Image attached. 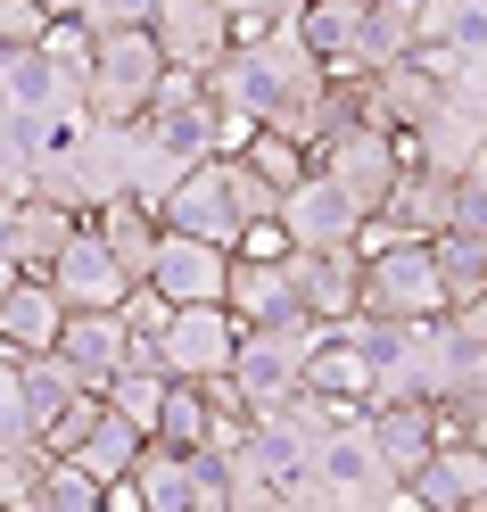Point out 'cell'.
<instances>
[{"mask_svg": "<svg viewBox=\"0 0 487 512\" xmlns=\"http://www.w3.org/2000/svg\"><path fill=\"white\" fill-rule=\"evenodd\" d=\"M298 42L314 50L322 75H355V42H364V0H306Z\"/></svg>", "mask_w": 487, "mask_h": 512, "instance_id": "obj_20", "label": "cell"}, {"mask_svg": "<svg viewBox=\"0 0 487 512\" xmlns=\"http://www.w3.org/2000/svg\"><path fill=\"white\" fill-rule=\"evenodd\" d=\"M9 273H17V265H9V256H0V290H9Z\"/></svg>", "mask_w": 487, "mask_h": 512, "instance_id": "obj_36", "label": "cell"}, {"mask_svg": "<svg viewBox=\"0 0 487 512\" xmlns=\"http://www.w3.org/2000/svg\"><path fill=\"white\" fill-rule=\"evenodd\" d=\"M413 50V9H397V0H364V42H355V75L388 67V58Z\"/></svg>", "mask_w": 487, "mask_h": 512, "instance_id": "obj_26", "label": "cell"}, {"mask_svg": "<svg viewBox=\"0 0 487 512\" xmlns=\"http://www.w3.org/2000/svg\"><path fill=\"white\" fill-rule=\"evenodd\" d=\"M413 50L438 75L454 67H487V0H421L413 9Z\"/></svg>", "mask_w": 487, "mask_h": 512, "instance_id": "obj_12", "label": "cell"}, {"mask_svg": "<svg viewBox=\"0 0 487 512\" xmlns=\"http://www.w3.org/2000/svg\"><path fill=\"white\" fill-rule=\"evenodd\" d=\"M273 223L289 232V248H355V223H364V207H355L322 166H306V174L273 199Z\"/></svg>", "mask_w": 487, "mask_h": 512, "instance_id": "obj_5", "label": "cell"}, {"mask_svg": "<svg viewBox=\"0 0 487 512\" xmlns=\"http://www.w3.org/2000/svg\"><path fill=\"white\" fill-rule=\"evenodd\" d=\"M438 422H446V438H471V446H487V389H471V397L438 405Z\"/></svg>", "mask_w": 487, "mask_h": 512, "instance_id": "obj_33", "label": "cell"}, {"mask_svg": "<svg viewBox=\"0 0 487 512\" xmlns=\"http://www.w3.org/2000/svg\"><path fill=\"white\" fill-rule=\"evenodd\" d=\"M306 339H314V323H256V331H240V347H232L240 405H273V397L298 389L306 380Z\"/></svg>", "mask_w": 487, "mask_h": 512, "instance_id": "obj_4", "label": "cell"}, {"mask_svg": "<svg viewBox=\"0 0 487 512\" xmlns=\"http://www.w3.org/2000/svg\"><path fill=\"white\" fill-rule=\"evenodd\" d=\"M34 9H42V17H75L83 0H34Z\"/></svg>", "mask_w": 487, "mask_h": 512, "instance_id": "obj_35", "label": "cell"}, {"mask_svg": "<svg viewBox=\"0 0 487 512\" xmlns=\"http://www.w3.org/2000/svg\"><path fill=\"white\" fill-rule=\"evenodd\" d=\"M355 314H446L430 240H380L355 256Z\"/></svg>", "mask_w": 487, "mask_h": 512, "instance_id": "obj_2", "label": "cell"}, {"mask_svg": "<svg viewBox=\"0 0 487 512\" xmlns=\"http://www.w3.org/2000/svg\"><path fill=\"white\" fill-rule=\"evenodd\" d=\"M166 380H174V372H141V364H116V380H108L100 397L124 413V422H141V430H149V422H157V397H166Z\"/></svg>", "mask_w": 487, "mask_h": 512, "instance_id": "obj_30", "label": "cell"}, {"mask_svg": "<svg viewBox=\"0 0 487 512\" xmlns=\"http://www.w3.org/2000/svg\"><path fill=\"white\" fill-rule=\"evenodd\" d=\"M58 323H67V298L50 290V273L17 265L9 290H0V347H17V356H34V347L58 339Z\"/></svg>", "mask_w": 487, "mask_h": 512, "instance_id": "obj_18", "label": "cell"}, {"mask_svg": "<svg viewBox=\"0 0 487 512\" xmlns=\"http://www.w3.org/2000/svg\"><path fill=\"white\" fill-rule=\"evenodd\" d=\"M314 166H322V174H331L355 207L372 215V207L388 199V182H397L405 157H397V133H380V124H339V133L314 149Z\"/></svg>", "mask_w": 487, "mask_h": 512, "instance_id": "obj_8", "label": "cell"}, {"mask_svg": "<svg viewBox=\"0 0 487 512\" xmlns=\"http://www.w3.org/2000/svg\"><path fill=\"white\" fill-rule=\"evenodd\" d=\"M223 306H232L240 331H256V323H306V306H298V290H289L281 256H232V273H223Z\"/></svg>", "mask_w": 487, "mask_h": 512, "instance_id": "obj_15", "label": "cell"}, {"mask_svg": "<svg viewBox=\"0 0 487 512\" xmlns=\"http://www.w3.org/2000/svg\"><path fill=\"white\" fill-rule=\"evenodd\" d=\"M479 488H487V446H471V438H438L430 455L405 471V504L413 512H471Z\"/></svg>", "mask_w": 487, "mask_h": 512, "instance_id": "obj_11", "label": "cell"}, {"mask_svg": "<svg viewBox=\"0 0 487 512\" xmlns=\"http://www.w3.org/2000/svg\"><path fill=\"white\" fill-rule=\"evenodd\" d=\"M157 223H174V232H199V240H223V248H232V232H240L232 157H199V166H182V182L157 199Z\"/></svg>", "mask_w": 487, "mask_h": 512, "instance_id": "obj_9", "label": "cell"}, {"mask_svg": "<svg viewBox=\"0 0 487 512\" xmlns=\"http://www.w3.org/2000/svg\"><path fill=\"white\" fill-rule=\"evenodd\" d=\"M446 199H454V174H430V166H397V182H388V199L372 215H388L397 232L413 240H430L438 223H446Z\"/></svg>", "mask_w": 487, "mask_h": 512, "instance_id": "obj_21", "label": "cell"}, {"mask_svg": "<svg viewBox=\"0 0 487 512\" xmlns=\"http://www.w3.org/2000/svg\"><path fill=\"white\" fill-rule=\"evenodd\" d=\"M42 273H50V290L67 298V306H116L124 290H133V273H124V265H116V248L91 232V215H83V232L58 248Z\"/></svg>", "mask_w": 487, "mask_h": 512, "instance_id": "obj_13", "label": "cell"}, {"mask_svg": "<svg viewBox=\"0 0 487 512\" xmlns=\"http://www.w3.org/2000/svg\"><path fill=\"white\" fill-rule=\"evenodd\" d=\"M133 488H141V512H199L190 504V455L166 438H149L133 455Z\"/></svg>", "mask_w": 487, "mask_h": 512, "instance_id": "obj_24", "label": "cell"}, {"mask_svg": "<svg viewBox=\"0 0 487 512\" xmlns=\"http://www.w3.org/2000/svg\"><path fill=\"white\" fill-rule=\"evenodd\" d=\"M34 512H100V479H91L75 455H50L42 488H34Z\"/></svg>", "mask_w": 487, "mask_h": 512, "instance_id": "obj_28", "label": "cell"}, {"mask_svg": "<svg viewBox=\"0 0 487 512\" xmlns=\"http://www.w3.org/2000/svg\"><path fill=\"white\" fill-rule=\"evenodd\" d=\"M306 463H314V479H322V496H331V512H380V504H397V488L405 479L380 463V446H372V430H364V405L347 413V422H331L314 446H306Z\"/></svg>", "mask_w": 487, "mask_h": 512, "instance_id": "obj_1", "label": "cell"}, {"mask_svg": "<svg viewBox=\"0 0 487 512\" xmlns=\"http://www.w3.org/2000/svg\"><path fill=\"white\" fill-rule=\"evenodd\" d=\"M157 347H166V372L174 380H215L232 372V347H240V323L223 298H199V306H174L157 323Z\"/></svg>", "mask_w": 487, "mask_h": 512, "instance_id": "obj_6", "label": "cell"}, {"mask_svg": "<svg viewBox=\"0 0 487 512\" xmlns=\"http://www.w3.org/2000/svg\"><path fill=\"white\" fill-rule=\"evenodd\" d=\"M58 364H67L83 389H108L116 364H124V314L116 306H67V323H58Z\"/></svg>", "mask_w": 487, "mask_h": 512, "instance_id": "obj_14", "label": "cell"}, {"mask_svg": "<svg viewBox=\"0 0 487 512\" xmlns=\"http://www.w3.org/2000/svg\"><path fill=\"white\" fill-rule=\"evenodd\" d=\"M157 75H166V50L149 42V25H116V34H100V50H91V83H83V108L108 116V124H133L149 108Z\"/></svg>", "mask_w": 487, "mask_h": 512, "instance_id": "obj_3", "label": "cell"}, {"mask_svg": "<svg viewBox=\"0 0 487 512\" xmlns=\"http://www.w3.org/2000/svg\"><path fill=\"white\" fill-rule=\"evenodd\" d=\"M149 438H166V446H199L207 438V389H199V380H166Z\"/></svg>", "mask_w": 487, "mask_h": 512, "instance_id": "obj_27", "label": "cell"}, {"mask_svg": "<svg viewBox=\"0 0 487 512\" xmlns=\"http://www.w3.org/2000/svg\"><path fill=\"white\" fill-rule=\"evenodd\" d=\"M463 182H479V190H487V141L471 149V166H463Z\"/></svg>", "mask_w": 487, "mask_h": 512, "instance_id": "obj_34", "label": "cell"}, {"mask_svg": "<svg viewBox=\"0 0 487 512\" xmlns=\"http://www.w3.org/2000/svg\"><path fill=\"white\" fill-rule=\"evenodd\" d=\"M42 446L25 438V446H0V504H17V512H34V488H42Z\"/></svg>", "mask_w": 487, "mask_h": 512, "instance_id": "obj_31", "label": "cell"}, {"mask_svg": "<svg viewBox=\"0 0 487 512\" xmlns=\"http://www.w3.org/2000/svg\"><path fill=\"white\" fill-rule=\"evenodd\" d=\"M0 100H9V108H34V116H75V108H83V75H67V67H58V58L34 42V50L9 58Z\"/></svg>", "mask_w": 487, "mask_h": 512, "instance_id": "obj_19", "label": "cell"}, {"mask_svg": "<svg viewBox=\"0 0 487 512\" xmlns=\"http://www.w3.org/2000/svg\"><path fill=\"white\" fill-rule=\"evenodd\" d=\"M141 446H149V430L141 422H124V413L100 397V413H91V430L75 438V463L91 471V479H100V488H108V479H124V471H133V455H141Z\"/></svg>", "mask_w": 487, "mask_h": 512, "instance_id": "obj_23", "label": "cell"}, {"mask_svg": "<svg viewBox=\"0 0 487 512\" xmlns=\"http://www.w3.org/2000/svg\"><path fill=\"white\" fill-rule=\"evenodd\" d=\"M364 430H372L380 463L397 471V479H405V471L446 438V422H438V405H430V397H364Z\"/></svg>", "mask_w": 487, "mask_h": 512, "instance_id": "obj_16", "label": "cell"}, {"mask_svg": "<svg viewBox=\"0 0 487 512\" xmlns=\"http://www.w3.org/2000/svg\"><path fill=\"white\" fill-rule=\"evenodd\" d=\"M50 34V17L34 9V0H0V42H9V50H34Z\"/></svg>", "mask_w": 487, "mask_h": 512, "instance_id": "obj_32", "label": "cell"}, {"mask_svg": "<svg viewBox=\"0 0 487 512\" xmlns=\"http://www.w3.org/2000/svg\"><path fill=\"white\" fill-rule=\"evenodd\" d=\"M289 290H298L306 323H339L355 314V248H281Z\"/></svg>", "mask_w": 487, "mask_h": 512, "instance_id": "obj_17", "label": "cell"}, {"mask_svg": "<svg viewBox=\"0 0 487 512\" xmlns=\"http://www.w3.org/2000/svg\"><path fill=\"white\" fill-rule=\"evenodd\" d=\"M223 273H232V248L223 240H199V232H174L157 223V248H149V290L166 306H199V298H223Z\"/></svg>", "mask_w": 487, "mask_h": 512, "instance_id": "obj_7", "label": "cell"}, {"mask_svg": "<svg viewBox=\"0 0 487 512\" xmlns=\"http://www.w3.org/2000/svg\"><path fill=\"white\" fill-rule=\"evenodd\" d=\"M430 265H438V281H446V306H454V298H471L479 281H487V232L438 223V232H430Z\"/></svg>", "mask_w": 487, "mask_h": 512, "instance_id": "obj_25", "label": "cell"}, {"mask_svg": "<svg viewBox=\"0 0 487 512\" xmlns=\"http://www.w3.org/2000/svg\"><path fill=\"white\" fill-rule=\"evenodd\" d=\"M240 157H248V166H256V174H265L273 190H289V182H298V174L314 166V157H306L298 141H289V133H273V124H256V133L240 141Z\"/></svg>", "mask_w": 487, "mask_h": 512, "instance_id": "obj_29", "label": "cell"}, {"mask_svg": "<svg viewBox=\"0 0 487 512\" xmlns=\"http://www.w3.org/2000/svg\"><path fill=\"white\" fill-rule=\"evenodd\" d=\"M75 232H83V207L50 199V190H25V199H17V265H34V273H42Z\"/></svg>", "mask_w": 487, "mask_h": 512, "instance_id": "obj_22", "label": "cell"}, {"mask_svg": "<svg viewBox=\"0 0 487 512\" xmlns=\"http://www.w3.org/2000/svg\"><path fill=\"white\" fill-rule=\"evenodd\" d=\"M149 42L166 50V67L207 75L232 50V9L223 0H149Z\"/></svg>", "mask_w": 487, "mask_h": 512, "instance_id": "obj_10", "label": "cell"}]
</instances>
